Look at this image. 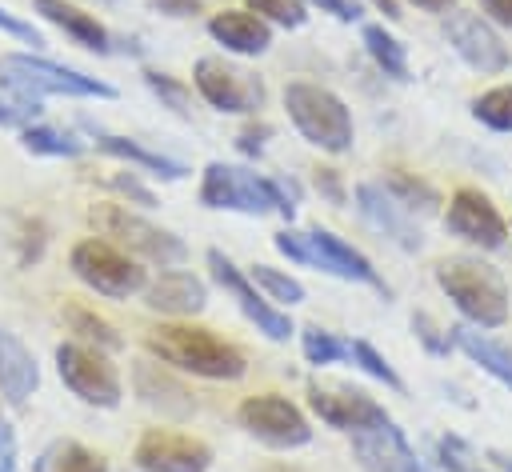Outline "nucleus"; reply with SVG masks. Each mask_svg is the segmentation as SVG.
<instances>
[{
	"mask_svg": "<svg viewBox=\"0 0 512 472\" xmlns=\"http://www.w3.org/2000/svg\"><path fill=\"white\" fill-rule=\"evenodd\" d=\"M144 348L188 376H204V380H240L248 372V360L236 344L220 340L212 328L200 324H184V320H164L156 328L144 332Z\"/></svg>",
	"mask_w": 512,
	"mask_h": 472,
	"instance_id": "1",
	"label": "nucleus"
},
{
	"mask_svg": "<svg viewBox=\"0 0 512 472\" xmlns=\"http://www.w3.org/2000/svg\"><path fill=\"white\" fill-rule=\"evenodd\" d=\"M436 284L468 324L500 328L508 320V284L492 264L476 256H448L436 264Z\"/></svg>",
	"mask_w": 512,
	"mask_h": 472,
	"instance_id": "2",
	"label": "nucleus"
},
{
	"mask_svg": "<svg viewBox=\"0 0 512 472\" xmlns=\"http://www.w3.org/2000/svg\"><path fill=\"white\" fill-rule=\"evenodd\" d=\"M200 204L220 212H244V216H268L280 212L288 224L296 216V196L284 192L276 176H256L248 168L212 160L200 176Z\"/></svg>",
	"mask_w": 512,
	"mask_h": 472,
	"instance_id": "3",
	"label": "nucleus"
},
{
	"mask_svg": "<svg viewBox=\"0 0 512 472\" xmlns=\"http://www.w3.org/2000/svg\"><path fill=\"white\" fill-rule=\"evenodd\" d=\"M284 108H288L292 128H296L308 144H316L320 152L340 156V152L352 148V136H356L352 112H348V104H344L332 88L312 84V80H292V84L284 88Z\"/></svg>",
	"mask_w": 512,
	"mask_h": 472,
	"instance_id": "4",
	"label": "nucleus"
},
{
	"mask_svg": "<svg viewBox=\"0 0 512 472\" xmlns=\"http://www.w3.org/2000/svg\"><path fill=\"white\" fill-rule=\"evenodd\" d=\"M276 252L288 256L292 264H304V268H320L328 276H340V280H356V284H372V288H384V280L376 276L372 260L352 248L348 240H340L336 232L328 228H312V232H296V228H284L272 236Z\"/></svg>",
	"mask_w": 512,
	"mask_h": 472,
	"instance_id": "5",
	"label": "nucleus"
},
{
	"mask_svg": "<svg viewBox=\"0 0 512 472\" xmlns=\"http://www.w3.org/2000/svg\"><path fill=\"white\" fill-rule=\"evenodd\" d=\"M92 224L100 228L104 240H112L116 248H124L128 256H140V260H148V264L180 268V264L188 260V244H184L176 232L152 224V220L140 216V212H128L124 204H96V208H92Z\"/></svg>",
	"mask_w": 512,
	"mask_h": 472,
	"instance_id": "6",
	"label": "nucleus"
},
{
	"mask_svg": "<svg viewBox=\"0 0 512 472\" xmlns=\"http://www.w3.org/2000/svg\"><path fill=\"white\" fill-rule=\"evenodd\" d=\"M0 84L16 88V92H28V96H84V100H116V88L88 76V72H76V68H64V64H52L44 56H32V52H8L0 56Z\"/></svg>",
	"mask_w": 512,
	"mask_h": 472,
	"instance_id": "7",
	"label": "nucleus"
},
{
	"mask_svg": "<svg viewBox=\"0 0 512 472\" xmlns=\"http://www.w3.org/2000/svg\"><path fill=\"white\" fill-rule=\"evenodd\" d=\"M68 264H72L76 280H84L92 292L112 296V300L136 296V292H144V284H148V272H144L124 248H116V244L104 240V236L80 240V244L72 248V256H68Z\"/></svg>",
	"mask_w": 512,
	"mask_h": 472,
	"instance_id": "8",
	"label": "nucleus"
},
{
	"mask_svg": "<svg viewBox=\"0 0 512 472\" xmlns=\"http://www.w3.org/2000/svg\"><path fill=\"white\" fill-rule=\"evenodd\" d=\"M56 372H60L64 388L92 408H120V400H124V384H120L116 364L92 344L64 340L56 348Z\"/></svg>",
	"mask_w": 512,
	"mask_h": 472,
	"instance_id": "9",
	"label": "nucleus"
},
{
	"mask_svg": "<svg viewBox=\"0 0 512 472\" xmlns=\"http://www.w3.org/2000/svg\"><path fill=\"white\" fill-rule=\"evenodd\" d=\"M192 84L216 112H228V116H252L264 108V96H268L264 80L232 64L228 56H200L192 68Z\"/></svg>",
	"mask_w": 512,
	"mask_h": 472,
	"instance_id": "10",
	"label": "nucleus"
},
{
	"mask_svg": "<svg viewBox=\"0 0 512 472\" xmlns=\"http://www.w3.org/2000/svg\"><path fill=\"white\" fill-rule=\"evenodd\" d=\"M236 420L248 436H256L260 444L268 448H280V452H292V448H304L312 440V424L308 416L288 400V396H276V392H260V396H248L240 408H236Z\"/></svg>",
	"mask_w": 512,
	"mask_h": 472,
	"instance_id": "11",
	"label": "nucleus"
},
{
	"mask_svg": "<svg viewBox=\"0 0 512 472\" xmlns=\"http://www.w3.org/2000/svg\"><path fill=\"white\" fill-rule=\"evenodd\" d=\"M208 268H212V280H216V284L240 304V312L256 324V332H264V336L276 340V344H284V340L296 332V328H292V316L280 312V308H276V304H272V300H268V296H264V292H260V288H256V284H252V280H248V276L220 252V248L208 252Z\"/></svg>",
	"mask_w": 512,
	"mask_h": 472,
	"instance_id": "12",
	"label": "nucleus"
},
{
	"mask_svg": "<svg viewBox=\"0 0 512 472\" xmlns=\"http://www.w3.org/2000/svg\"><path fill=\"white\" fill-rule=\"evenodd\" d=\"M444 36H448L452 52L480 76H496L512 64L508 44L500 40V32L476 12H460V8L444 12Z\"/></svg>",
	"mask_w": 512,
	"mask_h": 472,
	"instance_id": "13",
	"label": "nucleus"
},
{
	"mask_svg": "<svg viewBox=\"0 0 512 472\" xmlns=\"http://www.w3.org/2000/svg\"><path fill=\"white\" fill-rule=\"evenodd\" d=\"M308 408L336 432H368V428H380L388 424V408L380 400H372L364 388H352V384H336V388H320L312 384L308 388Z\"/></svg>",
	"mask_w": 512,
	"mask_h": 472,
	"instance_id": "14",
	"label": "nucleus"
},
{
	"mask_svg": "<svg viewBox=\"0 0 512 472\" xmlns=\"http://www.w3.org/2000/svg\"><path fill=\"white\" fill-rule=\"evenodd\" d=\"M140 472H208L212 468V448L196 436L172 432V428H148L136 440L132 452Z\"/></svg>",
	"mask_w": 512,
	"mask_h": 472,
	"instance_id": "15",
	"label": "nucleus"
},
{
	"mask_svg": "<svg viewBox=\"0 0 512 472\" xmlns=\"http://www.w3.org/2000/svg\"><path fill=\"white\" fill-rule=\"evenodd\" d=\"M444 228H448L452 236H460V240L484 248V252L504 248V240H508V224H504V216L496 212V204H492L480 188H456V192L448 196Z\"/></svg>",
	"mask_w": 512,
	"mask_h": 472,
	"instance_id": "16",
	"label": "nucleus"
},
{
	"mask_svg": "<svg viewBox=\"0 0 512 472\" xmlns=\"http://www.w3.org/2000/svg\"><path fill=\"white\" fill-rule=\"evenodd\" d=\"M356 208L364 216L368 228H376L384 240H392L404 252H420L424 248V232L412 220V212L384 188V184H356Z\"/></svg>",
	"mask_w": 512,
	"mask_h": 472,
	"instance_id": "17",
	"label": "nucleus"
},
{
	"mask_svg": "<svg viewBox=\"0 0 512 472\" xmlns=\"http://www.w3.org/2000/svg\"><path fill=\"white\" fill-rule=\"evenodd\" d=\"M352 452L360 460L364 472H432L416 448L408 444V436L388 420L380 428H368V432H356L352 436Z\"/></svg>",
	"mask_w": 512,
	"mask_h": 472,
	"instance_id": "18",
	"label": "nucleus"
},
{
	"mask_svg": "<svg viewBox=\"0 0 512 472\" xmlns=\"http://www.w3.org/2000/svg\"><path fill=\"white\" fill-rule=\"evenodd\" d=\"M132 388L140 396L144 408L168 416V420H188L196 412V400L192 392L184 388V380H176L168 372V364H156V360H136L132 364Z\"/></svg>",
	"mask_w": 512,
	"mask_h": 472,
	"instance_id": "19",
	"label": "nucleus"
},
{
	"mask_svg": "<svg viewBox=\"0 0 512 472\" xmlns=\"http://www.w3.org/2000/svg\"><path fill=\"white\" fill-rule=\"evenodd\" d=\"M144 304L160 316H172V320H184V316H196L204 312L208 304V284L184 268H164L156 280L144 284Z\"/></svg>",
	"mask_w": 512,
	"mask_h": 472,
	"instance_id": "20",
	"label": "nucleus"
},
{
	"mask_svg": "<svg viewBox=\"0 0 512 472\" xmlns=\"http://www.w3.org/2000/svg\"><path fill=\"white\" fill-rule=\"evenodd\" d=\"M208 36L232 56H264L272 48V24L248 8H224L208 20Z\"/></svg>",
	"mask_w": 512,
	"mask_h": 472,
	"instance_id": "21",
	"label": "nucleus"
},
{
	"mask_svg": "<svg viewBox=\"0 0 512 472\" xmlns=\"http://www.w3.org/2000/svg\"><path fill=\"white\" fill-rule=\"evenodd\" d=\"M32 8H36L48 24H56L72 44H80V48H88V52H96V56H108V52H112V32H108L92 12L76 8L72 0H32Z\"/></svg>",
	"mask_w": 512,
	"mask_h": 472,
	"instance_id": "22",
	"label": "nucleus"
},
{
	"mask_svg": "<svg viewBox=\"0 0 512 472\" xmlns=\"http://www.w3.org/2000/svg\"><path fill=\"white\" fill-rule=\"evenodd\" d=\"M40 384V368H36V356L24 348V340L16 332H8L0 324V396L20 408Z\"/></svg>",
	"mask_w": 512,
	"mask_h": 472,
	"instance_id": "23",
	"label": "nucleus"
},
{
	"mask_svg": "<svg viewBox=\"0 0 512 472\" xmlns=\"http://www.w3.org/2000/svg\"><path fill=\"white\" fill-rule=\"evenodd\" d=\"M448 336H452V344H456L468 360H476L492 380H500L504 388H512V348H508V344L492 340V336L480 332L476 324H456V328H448Z\"/></svg>",
	"mask_w": 512,
	"mask_h": 472,
	"instance_id": "24",
	"label": "nucleus"
},
{
	"mask_svg": "<svg viewBox=\"0 0 512 472\" xmlns=\"http://www.w3.org/2000/svg\"><path fill=\"white\" fill-rule=\"evenodd\" d=\"M96 148L104 156L128 160V164H136V168H144L148 176H160V180H184L188 176V164H180L172 156H160V152H152V148H144V144H136L128 136H112V132H100L96 128Z\"/></svg>",
	"mask_w": 512,
	"mask_h": 472,
	"instance_id": "25",
	"label": "nucleus"
},
{
	"mask_svg": "<svg viewBox=\"0 0 512 472\" xmlns=\"http://www.w3.org/2000/svg\"><path fill=\"white\" fill-rule=\"evenodd\" d=\"M36 472H108V460L80 440H52L40 452Z\"/></svg>",
	"mask_w": 512,
	"mask_h": 472,
	"instance_id": "26",
	"label": "nucleus"
},
{
	"mask_svg": "<svg viewBox=\"0 0 512 472\" xmlns=\"http://www.w3.org/2000/svg\"><path fill=\"white\" fill-rule=\"evenodd\" d=\"M360 40H364L368 56L376 60V68H380L384 76L408 80V52H404V44H400L384 24H364V28H360Z\"/></svg>",
	"mask_w": 512,
	"mask_h": 472,
	"instance_id": "27",
	"label": "nucleus"
},
{
	"mask_svg": "<svg viewBox=\"0 0 512 472\" xmlns=\"http://www.w3.org/2000/svg\"><path fill=\"white\" fill-rule=\"evenodd\" d=\"M20 144H24L32 156H64V160H72V156L84 152V140H76V136L64 132V128H52V124H28V128L20 132Z\"/></svg>",
	"mask_w": 512,
	"mask_h": 472,
	"instance_id": "28",
	"label": "nucleus"
},
{
	"mask_svg": "<svg viewBox=\"0 0 512 472\" xmlns=\"http://www.w3.org/2000/svg\"><path fill=\"white\" fill-rule=\"evenodd\" d=\"M64 320L72 324V332L80 336V344H92V348H100V352H116L124 340H120V332L104 320V316H96V312H88V308H80V304H68L64 308Z\"/></svg>",
	"mask_w": 512,
	"mask_h": 472,
	"instance_id": "29",
	"label": "nucleus"
},
{
	"mask_svg": "<svg viewBox=\"0 0 512 472\" xmlns=\"http://www.w3.org/2000/svg\"><path fill=\"white\" fill-rule=\"evenodd\" d=\"M384 188L408 208V212H436V204H440V196H436V188L428 184V180H420V176H412V172H388V180H384Z\"/></svg>",
	"mask_w": 512,
	"mask_h": 472,
	"instance_id": "30",
	"label": "nucleus"
},
{
	"mask_svg": "<svg viewBox=\"0 0 512 472\" xmlns=\"http://www.w3.org/2000/svg\"><path fill=\"white\" fill-rule=\"evenodd\" d=\"M248 280H252L268 300H276V304H284V308H292V304H300V300H304V284H300L296 276H288V272L272 268V264H252Z\"/></svg>",
	"mask_w": 512,
	"mask_h": 472,
	"instance_id": "31",
	"label": "nucleus"
},
{
	"mask_svg": "<svg viewBox=\"0 0 512 472\" xmlns=\"http://www.w3.org/2000/svg\"><path fill=\"white\" fill-rule=\"evenodd\" d=\"M472 116L492 132H512V84H496L472 100Z\"/></svg>",
	"mask_w": 512,
	"mask_h": 472,
	"instance_id": "32",
	"label": "nucleus"
},
{
	"mask_svg": "<svg viewBox=\"0 0 512 472\" xmlns=\"http://www.w3.org/2000/svg\"><path fill=\"white\" fill-rule=\"evenodd\" d=\"M44 116V104L28 92H16L8 84H0V128H28V124H40Z\"/></svg>",
	"mask_w": 512,
	"mask_h": 472,
	"instance_id": "33",
	"label": "nucleus"
},
{
	"mask_svg": "<svg viewBox=\"0 0 512 472\" xmlns=\"http://www.w3.org/2000/svg\"><path fill=\"white\" fill-rule=\"evenodd\" d=\"M300 348H304V360H308L312 368L348 360V340H340V336H332V332H324V328H316V324L300 332Z\"/></svg>",
	"mask_w": 512,
	"mask_h": 472,
	"instance_id": "34",
	"label": "nucleus"
},
{
	"mask_svg": "<svg viewBox=\"0 0 512 472\" xmlns=\"http://www.w3.org/2000/svg\"><path fill=\"white\" fill-rule=\"evenodd\" d=\"M348 360L360 368V372H368L372 380H380L384 388H392V392H404V380L396 376V368L368 344V340H348Z\"/></svg>",
	"mask_w": 512,
	"mask_h": 472,
	"instance_id": "35",
	"label": "nucleus"
},
{
	"mask_svg": "<svg viewBox=\"0 0 512 472\" xmlns=\"http://www.w3.org/2000/svg\"><path fill=\"white\" fill-rule=\"evenodd\" d=\"M144 84L160 96V104L164 108H172L176 116H188L192 112V88L188 84H180L176 76H168V72H156V68H144Z\"/></svg>",
	"mask_w": 512,
	"mask_h": 472,
	"instance_id": "36",
	"label": "nucleus"
},
{
	"mask_svg": "<svg viewBox=\"0 0 512 472\" xmlns=\"http://www.w3.org/2000/svg\"><path fill=\"white\" fill-rule=\"evenodd\" d=\"M436 456H440V468H444V472H488V468L480 464L476 448H472L464 436H452V432L436 440Z\"/></svg>",
	"mask_w": 512,
	"mask_h": 472,
	"instance_id": "37",
	"label": "nucleus"
},
{
	"mask_svg": "<svg viewBox=\"0 0 512 472\" xmlns=\"http://www.w3.org/2000/svg\"><path fill=\"white\" fill-rule=\"evenodd\" d=\"M244 8L268 24H280V28H300L308 20L304 0H244Z\"/></svg>",
	"mask_w": 512,
	"mask_h": 472,
	"instance_id": "38",
	"label": "nucleus"
},
{
	"mask_svg": "<svg viewBox=\"0 0 512 472\" xmlns=\"http://www.w3.org/2000/svg\"><path fill=\"white\" fill-rule=\"evenodd\" d=\"M412 332H416V340L432 352V356H448L456 344H452V336L444 332V328H436V320L428 316V312H416L412 316Z\"/></svg>",
	"mask_w": 512,
	"mask_h": 472,
	"instance_id": "39",
	"label": "nucleus"
},
{
	"mask_svg": "<svg viewBox=\"0 0 512 472\" xmlns=\"http://www.w3.org/2000/svg\"><path fill=\"white\" fill-rule=\"evenodd\" d=\"M0 32H8V36H16L20 44H32V48H40L44 44V36L28 24V20H20V16H12L8 8H0Z\"/></svg>",
	"mask_w": 512,
	"mask_h": 472,
	"instance_id": "40",
	"label": "nucleus"
},
{
	"mask_svg": "<svg viewBox=\"0 0 512 472\" xmlns=\"http://www.w3.org/2000/svg\"><path fill=\"white\" fill-rule=\"evenodd\" d=\"M304 4H312V8H320V12H328V16H336L340 24H356V20L364 16V8H360L356 0H304Z\"/></svg>",
	"mask_w": 512,
	"mask_h": 472,
	"instance_id": "41",
	"label": "nucleus"
},
{
	"mask_svg": "<svg viewBox=\"0 0 512 472\" xmlns=\"http://www.w3.org/2000/svg\"><path fill=\"white\" fill-rule=\"evenodd\" d=\"M160 16H172V20H184V16H196L204 8V0H148Z\"/></svg>",
	"mask_w": 512,
	"mask_h": 472,
	"instance_id": "42",
	"label": "nucleus"
},
{
	"mask_svg": "<svg viewBox=\"0 0 512 472\" xmlns=\"http://www.w3.org/2000/svg\"><path fill=\"white\" fill-rule=\"evenodd\" d=\"M316 188H320L332 204H344V184H340V172H336V168H316Z\"/></svg>",
	"mask_w": 512,
	"mask_h": 472,
	"instance_id": "43",
	"label": "nucleus"
},
{
	"mask_svg": "<svg viewBox=\"0 0 512 472\" xmlns=\"http://www.w3.org/2000/svg\"><path fill=\"white\" fill-rule=\"evenodd\" d=\"M112 188H116V192H124V196H128V200H136V204H148V208L156 204V196H152L140 180H132V176H112Z\"/></svg>",
	"mask_w": 512,
	"mask_h": 472,
	"instance_id": "44",
	"label": "nucleus"
},
{
	"mask_svg": "<svg viewBox=\"0 0 512 472\" xmlns=\"http://www.w3.org/2000/svg\"><path fill=\"white\" fill-rule=\"evenodd\" d=\"M484 20L488 24H500V28H512V0H476Z\"/></svg>",
	"mask_w": 512,
	"mask_h": 472,
	"instance_id": "45",
	"label": "nucleus"
},
{
	"mask_svg": "<svg viewBox=\"0 0 512 472\" xmlns=\"http://www.w3.org/2000/svg\"><path fill=\"white\" fill-rule=\"evenodd\" d=\"M0 472H16V436L8 424H0Z\"/></svg>",
	"mask_w": 512,
	"mask_h": 472,
	"instance_id": "46",
	"label": "nucleus"
},
{
	"mask_svg": "<svg viewBox=\"0 0 512 472\" xmlns=\"http://www.w3.org/2000/svg\"><path fill=\"white\" fill-rule=\"evenodd\" d=\"M264 136H272V128H268V124H260V128H244V132H240V152H248V156H260V148H264Z\"/></svg>",
	"mask_w": 512,
	"mask_h": 472,
	"instance_id": "47",
	"label": "nucleus"
},
{
	"mask_svg": "<svg viewBox=\"0 0 512 472\" xmlns=\"http://www.w3.org/2000/svg\"><path fill=\"white\" fill-rule=\"evenodd\" d=\"M408 4H416V8H424V12H452L456 8V0H408Z\"/></svg>",
	"mask_w": 512,
	"mask_h": 472,
	"instance_id": "48",
	"label": "nucleus"
},
{
	"mask_svg": "<svg viewBox=\"0 0 512 472\" xmlns=\"http://www.w3.org/2000/svg\"><path fill=\"white\" fill-rule=\"evenodd\" d=\"M372 4H376L388 20H400V16H404V12H400V0H372Z\"/></svg>",
	"mask_w": 512,
	"mask_h": 472,
	"instance_id": "49",
	"label": "nucleus"
},
{
	"mask_svg": "<svg viewBox=\"0 0 512 472\" xmlns=\"http://www.w3.org/2000/svg\"><path fill=\"white\" fill-rule=\"evenodd\" d=\"M488 456H492V464H496L500 472H512V460H508V456H500V452H488Z\"/></svg>",
	"mask_w": 512,
	"mask_h": 472,
	"instance_id": "50",
	"label": "nucleus"
},
{
	"mask_svg": "<svg viewBox=\"0 0 512 472\" xmlns=\"http://www.w3.org/2000/svg\"><path fill=\"white\" fill-rule=\"evenodd\" d=\"M260 472H300L296 464H268V468H260Z\"/></svg>",
	"mask_w": 512,
	"mask_h": 472,
	"instance_id": "51",
	"label": "nucleus"
}]
</instances>
